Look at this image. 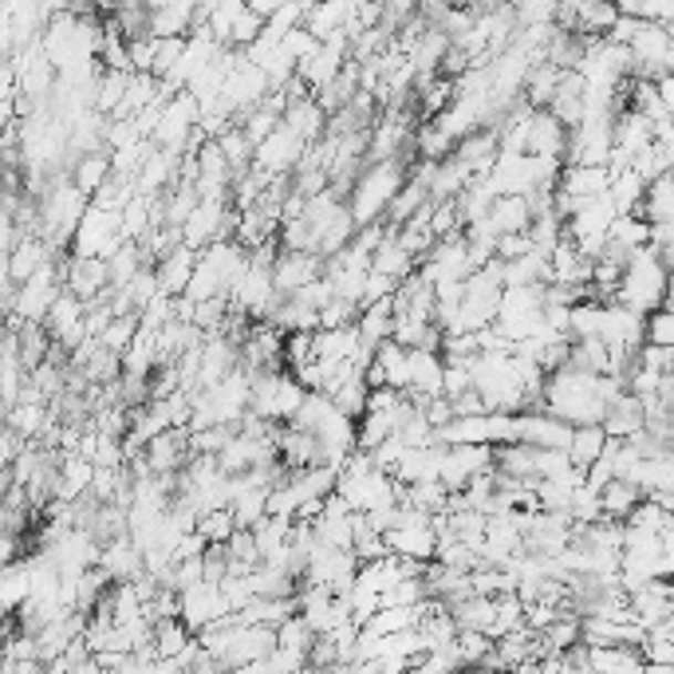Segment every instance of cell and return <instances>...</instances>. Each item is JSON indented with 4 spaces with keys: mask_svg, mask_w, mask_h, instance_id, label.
Masks as SVG:
<instances>
[{
    "mask_svg": "<svg viewBox=\"0 0 674 674\" xmlns=\"http://www.w3.org/2000/svg\"><path fill=\"white\" fill-rule=\"evenodd\" d=\"M666 288H671V265L663 261V252H659L655 245H643V249L631 252V261L628 269H623V280L612 300L651 315L666 304Z\"/></svg>",
    "mask_w": 674,
    "mask_h": 674,
    "instance_id": "1",
    "label": "cell"
},
{
    "mask_svg": "<svg viewBox=\"0 0 674 674\" xmlns=\"http://www.w3.org/2000/svg\"><path fill=\"white\" fill-rule=\"evenodd\" d=\"M403 186H406L403 158H379L367 170H360V178L351 186V214H355V221L360 225L379 221Z\"/></svg>",
    "mask_w": 674,
    "mask_h": 674,
    "instance_id": "2",
    "label": "cell"
},
{
    "mask_svg": "<svg viewBox=\"0 0 674 674\" xmlns=\"http://www.w3.org/2000/svg\"><path fill=\"white\" fill-rule=\"evenodd\" d=\"M304 398H308V387L292 375V371L277 367V371H257V375H252L249 411L261 414V418H272V423H292L297 411L304 406Z\"/></svg>",
    "mask_w": 674,
    "mask_h": 674,
    "instance_id": "3",
    "label": "cell"
},
{
    "mask_svg": "<svg viewBox=\"0 0 674 674\" xmlns=\"http://www.w3.org/2000/svg\"><path fill=\"white\" fill-rule=\"evenodd\" d=\"M628 48L639 80H659V75L674 72V40L663 20H643Z\"/></svg>",
    "mask_w": 674,
    "mask_h": 674,
    "instance_id": "4",
    "label": "cell"
},
{
    "mask_svg": "<svg viewBox=\"0 0 674 674\" xmlns=\"http://www.w3.org/2000/svg\"><path fill=\"white\" fill-rule=\"evenodd\" d=\"M123 209H103V206H87L80 229L72 237V252L75 257H111V252L123 245Z\"/></svg>",
    "mask_w": 674,
    "mask_h": 674,
    "instance_id": "5",
    "label": "cell"
},
{
    "mask_svg": "<svg viewBox=\"0 0 674 674\" xmlns=\"http://www.w3.org/2000/svg\"><path fill=\"white\" fill-rule=\"evenodd\" d=\"M600 340L612 351L639 355L647 343V315L620 304V300H608V304H600Z\"/></svg>",
    "mask_w": 674,
    "mask_h": 674,
    "instance_id": "6",
    "label": "cell"
},
{
    "mask_svg": "<svg viewBox=\"0 0 674 674\" xmlns=\"http://www.w3.org/2000/svg\"><path fill=\"white\" fill-rule=\"evenodd\" d=\"M308 138L300 135L297 126L280 123L277 131H272L269 138H265L261 146H257V154H252V163L261 166V170H269L272 178H280V174H288L292 166H300V158L308 154Z\"/></svg>",
    "mask_w": 674,
    "mask_h": 674,
    "instance_id": "7",
    "label": "cell"
},
{
    "mask_svg": "<svg viewBox=\"0 0 674 674\" xmlns=\"http://www.w3.org/2000/svg\"><path fill=\"white\" fill-rule=\"evenodd\" d=\"M328 257L315 249H280L277 265H272V280H277L280 297H292L304 284H312L315 277H324Z\"/></svg>",
    "mask_w": 674,
    "mask_h": 674,
    "instance_id": "8",
    "label": "cell"
},
{
    "mask_svg": "<svg viewBox=\"0 0 674 674\" xmlns=\"http://www.w3.org/2000/svg\"><path fill=\"white\" fill-rule=\"evenodd\" d=\"M229 612H234V603H229V595H225L221 584H214V580L182 592V620L189 623L194 635H201L206 628H214V623L225 620Z\"/></svg>",
    "mask_w": 674,
    "mask_h": 674,
    "instance_id": "9",
    "label": "cell"
},
{
    "mask_svg": "<svg viewBox=\"0 0 674 674\" xmlns=\"http://www.w3.org/2000/svg\"><path fill=\"white\" fill-rule=\"evenodd\" d=\"M63 284L72 288L75 297L91 300H111V261L107 257H68V277Z\"/></svg>",
    "mask_w": 674,
    "mask_h": 674,
    "instance_id": "10",
    "label": "cell"
},
{
    "mask_svg": "<svg viewBox=\"0 0 674 674\" xmlns=\"http://www.w3.org/2000/svg\"><path fill=\"white\" fill-rule=\"evenodd\" d=\"M100 564L115 576V584H118V580H138V576L146 572V552H143V545L131 537V532H123V537L103 540Z\"/></svg>",
    "mask_w": 674,
    "mask_h": 674,
    "instance_id": "11",
    "label": "cell"
},
{
    "mask_svg": "<svg viewBox=\"0 0 674 674\" xmlns=\"http://www.w3.org/2000/svg\"><path fill=\"white\" fill-rule=\"evenodd\" d=\"M612 166H580L564 163L560 170V194L568 198H595V194H608L612 189Z\"/></svg>",
    "mask_w": 674,
    "mask_h": 674,
    "instance_id": "12",
    "label": "cell"
},
{
    "mask_svg": "<svg viewBox=\"0 0 674 674\" xmlns=\"http://www.w3.org/2000/svg\"><path fill=\"white\" fill-rule=\"evenodd\" d=\"M360 348H363V340H360V328H355V324L320 328V332H315V360L328 363V367H332V375H335V367H340V363L355 360V351H360Z\"/></svg>",
    "mask_w": 674,
    "mask_h": 674,
    "instance_id": "13",
    "label": "cell"
},
{
    "mask_svg": "<svg viewBox=\"0 0 674 674\" xmlns=\"http://www.w3.org/2000/svg\"><path fill=\"white\" fill-rule=\"evenodd\" d=\"M643 426H647V406H643V398L635 391H623L608 406V414H603V431L612 434V438H635Z\"/></svg>",
    "mask_w": 674,
    "mask_h": 674,
    "instance_id": "14",
    "label": "cell"
},
{
    "mask_svg": "<svg viewBox=\"0 0 674 674\" xmlns=\"http://www.w3.org/2000/svg\"><path fill=\"white\" fill-rule=\"evenodd\" d=\"M198 257H201V249H194V245H186V241H182L174 252H166L163 261L154 265V269H158V280H163V292H170V297H182V292L189 288V280H194Z\"/></svg>",
    "mask_w": 674,
    "mask_h": 674,
    "instance_id": "15",
    "label": "cell"
},
{
    "mask_svg": "<svg viewBox=\"0 0 674 674\" xmlns=\"http://www.w3.org/2000/svg\"><path fill=\"white\" fill-rule=\"evenodd\" d=\"M568 135H572V131H568V126L560 123V118L552 115L549 107L537 111V115H532V123H529V154H549V158H564Z\"/></svg>",
    "mask_w": 674,
    "mask_h": 674,
    "instance_id": "16",
    "label": "cell"
},
{
    "mask_svg": "<svg viewBox=\"0 0 674 674\" xmlns=\"http://www.w3.org/2000/svg\"><path fill=\"white\" fill-rule=\"evenodd\" d=\"M371 269L387 272V277H395V280H406L414 269H418V257H414V252L406 249L403 241H398L395 225H391V234L383 237V245H379L375 257H371Z\"/></svg>",
    "mask_w": 674,
    "mask_h": 674,
    "instance_id": "17",
    "label": "cell"
},
{
    "mask_svg": "<svg viewBox=\"0 0 674 674\" xmlns=\"http://www.w3.org/2000/svg\"><path fill=\"white\" fill-rule=\"evenodd\" d=\"M651 182L635 170V166H623V170L612 174V201L620 214H639L643 209V198H647Z\"/></svg>",
    "mask_w": 674,
    "mask_h": 674,
    "instance_id": "18",
    "label": "cell"
},
{
    "mask_svg": "<svg viewBox=\"0 0 674 674\" xmlns=\"http://www.w3.org/2000/svg\"><path fill=\"white\" fill-rule=\"evenodd\" d=\"M643 245H651V221L643 214H620L612 225V237H608V249L623 252V257H631L635 249H643Z\"/></svg>",
    "mask_w": 674,
    "mask_h": 674,
    "instance_id": "19",
    "label": "cell"
},
{
    "mask_svg": "<svg viewBox=\"0 0 674 674\" xmlns=\"http://www.w3.org/2000/svg\"><path fill=\"white\" fill-rule=\"evenodd\" d=\"M489 217H494V225L501 234H529L532 206L525 194H505V198H497L494 206H489Z\"/></svg>",
    "mask_w": 674,
    "mask_h": 674,
    "instance_id": "20",
    "label": "cell"
},
{
    "mask_svg": "<svg viewBox=\"0 0 674 674\" xmlns=\"http://www.w3.org/2000/svg\"><path fill=\"white\" fill-rule=\"evenodd\" d=\"M639 489L647 497H659V494H671L674 489V454H663V458H643L631 474Z\"/></svg>",
    "mask_w": 674,
    "mask_h": 674,
    "instance_id": "21",
    "label": "cell"
},
{
    "mask_svg": "<svg viewBox=\"0 0 674 674\" xmlns=\"http://www.w3.org/2000/svg\"><path fill=\"white\" fill-rule=\"evenodd\" d=\"M449 612L458 620V628H474V631H494V620H497V595H466V600L449 603Z\"/></svg>",
    "mask_w": 674,
    "mask_h": 674,
    "instance_id": "22",
    "label": "cell"
},
{
    "mask_svg": "<svg viewBox=\"0 0 674 674\" xmlns=\"http://www.w3.org/2000/svg\"><path fill=\"white\" fill-rule=\"evenodd\" d=\"M111 174H115V166H111V154H103V151L80 154V158H75V166H72V182L83 189V194H87V198H95V194H100V186L111 178Z\"/></svg>",
    "mask_w": 674,
    "mask_h": 674,
    "instance_id": "23",
    "label": "cell"
},
{
    "mask_svg": "<svg viewBox=\"0 0 674 674\" xmlns=\"http://www.w3.org/2000/svg\"><path fill=\"white\" fill-rule=\"evenodd\" d=\"M603 497V517H615V521H628L631 509H635L639 501H643V489L635 486V481H628V477H612L608 486L600 489Z\"/></svg>",
    "mask_w": 674,
    "mask_h": 674,
    "instance_id": "24",
    "label": "cell"
},
{
    "mask_svg": "<svg viewBox=\"0 0 674 674\" xmlns=\"http://www.w3.org/2000/svg\"><path fill=\"white\" fill-rule=\"evenodd\" d=\"M608 442H612V434L603 431V423H584V426H576L572 446H568V454H572L576 466L588 469L595 458H600L603 449H608Z\"/></svg>",
    "mask_w": 674,
    "mask_h": 674,
    "instance_id": "25",
    "label": "cell"
},
{
    "mask_svg": "<svg viewBox=\"0 0 674 674\" xmlns=\"http://www.w3.org/2000/svg\"><path fill=\"white\" fill-rule=\"evenodd\" d=\"M355 431H360V449H375L379 442H387L398 431L395 411H363L355 418Z\"/></svg>",
    "mask_w": 674,
    "mask_h": 674,
    "instance_id": "26",
    "label": "cell"
},
{
    "mask_svg": "<svg viewBox=\"0 0 674 674\" xmlns=\"http://www.w3.org/2000/svg\"><path fill=\"white\" fill-rule=\"evenodd\" d=\"M131 80H135V72H118V68H107V72L100 75V83H95V111H103V115H115V107L123 103Z\"/></svg>",
    "mask_w": 674,
    "mask_h": 674,
    "instance_id": "27",
    "label": "cell"
},
{
    "mask_svg": "<svg viewBox=\"0 0 674 674\" xmlns=\"http://www.w3.org/2000/svg\"><path fill=\"white\" fill-rule=\"evenodd\" d=\"M403 501L434 517V512L449 509V489L442 481H411V486H403Z\"/></svg>",
    "mask_w": 674,
    "mask_h": 674,
    "instance_id": "28",
    "label": "cell"
},
{
    "mask_svg": "<svg viewBox=\"0 0 674 674\" xmlns=\"http://www.w3.org/2000/svg\"><path fill=\"white\" fill-rule=\"evenodd\" d=\"M52 418H55V414H48L44 403H17V406H9V426H12V431L24 434V438H37V434H44Z\"/></svg>",
    "mask_w": 674,
    "mask_h": 674,
    "instance_id": "29",
    "label": "cell"
},
{
    "mask_svg": "<svg viewBox=\"0 0 674 674\" xmlns=\"http://www.w3.org/2000/svg\"><path fill=\"white\" fill-rule=\"evenodd\" d=\"M237 529H241V525H237V512L229 509V505H221V509H209V512H201V517H198V532L209 540V545H225V540L234 537Z\"/></svg>",
    "mask_w": 674,
    "mask_h": 674,
    "instance_id": "30",
    "label": "cell"
},
{
    "mask_svg": "<svg viewBox=\"0 0 674 674\" xmlns=\"http://www.w3.org/2000/svg\"><path fill=\"white\" fill-rule=\"evenodd\" d=\"M138 328H143V315H138V312L115 315L107 332L100 335V343H103L107 351H115V355H126V348H131V343L138 340Z\"/></svg>",
    "mask_w": 674,
    "mask_h": 674,
    "instance_id": "31",
    "label": "cell"
},
{
    "mask_svg": "<svg viewBox=\"0 0 674 674\" xmlns=\"http://www.w3.org/2000/svg\"><path fill=\"white\" fill-rule=\"evenodd\" d=\"M517 628H525V600L517 592L497 595V620H494V631H489V635L501 639V635H509V631H517Z\"/></svg>",
    "mask_w": 674,
    "mask_h": 674,
    "instance_id": "32",
    "label": "cell"
},
{
    "mask_svg": "<svg viewBox=\"0 0 674 674\" xmlns=\"http://www.w3.org/2000/svg\"><path fill=\"white\" fill-rule=\"evenodd\" d=\"M568 512H572L576 525H592V521H603V497L595 486H576L572 494V505H568Z\"/></svg>",
    "mask_w": 674,
    "mask_h": 674,
    "instance_id": "33",
    "label": "cell"
},
{
    "mask_svg": "<svg viewBox=\"0 0 674 674\" xmlns=\"http://www.w3.org/2000/svg\"><path fill=\"white\" fill-rule=\"evenodd\" d=\"M643 655H647L651 671H674V635L651 631L647 643H643Z\"/></svg>",
    "mask_w": 674,
    "mask_h": 674,
    "instance_id": "34",
    "label": "cell"
},
{
    "mask_svg": "<svg viewBox=\"0 0 674 674\" xmlns=\"http://www.w3.org/2000/svg\"><path fill=\"white\" fill-rule=\"evenodd\" d=\"M186 44H189L186 37H158V48H154V75H158V80L174 72V63L182 60Z\"/></svg>",
    "mask_w": 674,
    "mask_h": 674,
    "instance_id": "35",
    "label": "cell"
},
{
    "mask_svg": "<svg viewBox=\"0 0 674 674\" xmlns=\"http://www.w3.org/2000/svg\"><path fill=\"white\" fill-rule=\"evenodd\" d=\"M261 37H265V17H261V12H252L249 4H245V9L237 12V20H234V37H229V44L249 48L252 40H261Z\"/></svg>",
    "mask_w": 674,
    "mask_h": 674,
    "instance_id": "36",
    "label": "cell"
},
{
    "mask_svg": "<svg viewBox=\"0 0 674 674\" xmlns=\"http://www.w3.org/2000/svg\"><path fill=\"white\" fill-rule=\"evenodd\" d=\"M647 340L674 348V308H659V312L647 315Z\"/></svg>",
    "mask_w": 674,
    "mask_h": 674,
    "instance_id": "37",
    "label": "cell"
},
{
    "mask_svg": "<svg viewBox=\"0 0 674 674\" xmlns=\"http://www.w3.org/2000/svg\"><path fill=\"white\" fill-rule=\"evenodd\" d=\"M154 48H158V37H154V32L131 40V63H135V72L154 75Z\"/></svg>",
    "mask_w": 674,
    "mask_h": 674,
    "instance_id": "38",
    "label": "cell"
},
{
    "mask_svg": "<svg viewBox=\"0 0 674 674\" xmlns=\"http://www.w3.org/2000/svg\"><path fill=\"white\" fill-rule=\"evenodd\" d=\"M529 249H532L529 234H501V241H497V257H501V261H517V257H525Z\"/></svg>",
    "mask_w": 674,
    "mask_h": 674,
    "instance_id": "39",
    "label": "cell"
},
{
    "mask_svg": "<svg viewBox=\"0 0 674 674\" xmlns=\"http://www.w3.org/2000/svg\"><path fill=\"white\" fill-rule=\"evenodd\" d=\"M659 95H663V103H666V107H671L674 111V72H666V75H659Z\"/></svg>",
    "mask_w": 674,
    "mask_h": 674,
    "instance_id": "40",
    "label": "cell"
},
{
    "mask_svg": "<svg viewBox=\"0 0 674 674\" xmlns=\"http://www.w3.org/2000/svg\"><path fill=\"white\" fill-rule=\"evenodd\" d=\"M288 0H249V9L252 12H261V17H272L277 9H284Z\"/></svg>",
    "mask_w": 674,
    "mask_h": 674,
    "instance_id": "41",
    "label": "cell"
},
{
    "mask_svg": "<svg viewBox=\"0 0 674 674\" xmlns=\"http://www.w3.org/2000/svg\"><path fill=\"white\" fill-rule=\"evenodd\" d=\"M663 557H666V576L674 580V529L663 532Z\"/></svg>",
    "mask_w": 674,
    "mask_h": 674,
    "instance_id": "42",
    "label": "cell"
}]
</instances>
